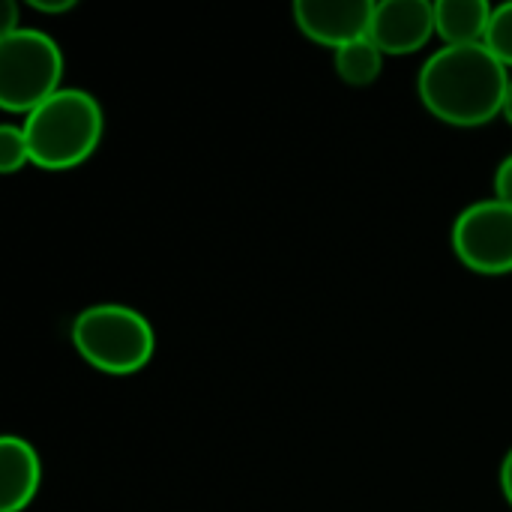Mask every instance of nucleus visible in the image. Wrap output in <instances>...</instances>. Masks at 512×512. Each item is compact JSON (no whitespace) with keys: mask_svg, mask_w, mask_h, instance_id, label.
Returning a JSON list of instances; mask_svg holds the SVG:
<instances>
[{"mask_svg":"<svg viewBox=\"0 0 512 512\" xmlns=\"http://www.w3.org/2000/svg\"><path fill=\"white\" fill-rule=\"evenodd\" d=\"M30 162V144L24 135V126L18 123H3L0 126V171L3 174H18Z\"/></svg>","mask_w":512,"mask_h":512,"instance_id":"9b49d317","label":"nucleus"},{"mask_svg":"<svg viewBox=\"0 0 512 512\" xmlns=\"http://www.w3.org/2000/svg\"><path fill=\"white\" fill-rule=\"evenodd\" d=\"M333 66H336V75L351 84V87H366L372 81H378L381 69H384V51L369 39H357V42H348L342 48L333 51Z\"/></svg>","mask_w":512,"mask_h":512,"instance_id":"9d476101","label":"nucleus"},{"mask_svg":"<svg viewBox=\"0 0 512 512\" xmlns=\"http://www.w3.org/2000/svg\"><path fill=\"white\" fill-rule=\"evenodd\" d=\"M495 198L498 201H504V204H510L512 207V153L498 165V171H495Z\"/></svg>","mask_w":512,"mask_h":512,"instance_id":"ddd939ff","label":"nucleus"},{"mask_svg":"<svg viewBox=\"0 0 512 512\" xmlns=\"http://www.w3.org/2000/svg\"><path fill=\"white\" fill-rule=\"evenodd\" d=\"M3 12H6V15H3V24H0V39L18 33V30L24 27V24L18 21V3H15V0H6V3H3Z\"/></svg>","mask_w":512,"mask_h":512,"instance_id":"2eb2a0df","label":"nucleus"},{"mask_svg":"<svg viewBox=\"0 0 512 512\" xmlns=\"http://www.w3.org/2000/svg\"><path fill=\"white\" fill-rule=\"evenodd\" d=\"M42 486V459L18 435L0 438V512H24Z\"/></svg>","mask_w":512,"mask_h":512,"instance_id":"6e6552de","label":"nucleus"},{"mask_svg":"<svg viewBox=\"0 0 512 512\" xmlns=\"http://www.w3.org/2000/svg\"><path fill=\"white\" fill-rule=\"evenodd\" d=\"M456 258L480 276L512 273V207L486 198L465 207L453 222Z\"/></svg>","mask_w":512,"mask_h":512,"instance_id":"39448f33","label":"nucleus"},{"mask_svg":"<svg viewBox=\"0 0 512 512\" xmlns=\"http://www.w3.org/2000/svg\"><path fill=\"white\" fill-rule=\"evenodd\" d=\"M63 81V51L54 36L21 27L0 39V108L6 114H30L51 99Z\"/></svg>","mask_w":512,"mask_h":512,"instance_id":"20e7f679","label":"nucleus"},{"mask_svg":"<svg viewBox=\"0 0 512 512\" xmlns=\"http://www.w3.org/2000/svg\"><path fill=\"white\" fill-rule=\"evenodd\" d=\"M495 6L486 0H435V27L444 45L486 42Z\"/></svg>","mask_w":512,"mask_h":512,"instance_id":"1a4fd4ad","label":"nucleus"},{"mask_svg":"<svg viewBox=\"0 0 512 512\" xmlns=\"http://www.w3.org/2000/svg\"><path fill=\"white\" fill-rule=\"evenodd\" d=\"M30 162L42 171H72L84 165L105 132L99 99L81 87H63L24 117Z\"/></svg>","mask_w":512,"mask_h":512,"instance_id":"f03ea898","label":"nucleus"},{"mask_svg":"<svg viewBox=\"0 0 512 512\" xmlns=\"http://www.w3.org/2000/svg\"><path fill=\"white\" fill-rule=\"evenodd\" d=\"M510 69L480 45H441L423 63L417 93L426 111L459 129H477L504 114Z\"/></svg>","mask_w":512,"mask_h":512,"instance_id":"f257e3e1","label":"nucleus"},{"mask_svg":"<svg viewBox=\"0 0 512 512\" xmlns=\"http://www.w3.org/2000/svg\"><path fill=\"white\" fill-rule=\"evenodd\" d=\"M507 69H512V0L510 3H501L495 6L492 12V24H489V33H486V42H483Z\"/></svg>","mask_w":512,"mask_h":512,"instance_id":"f8f14e48","label":"nucleus"},{"mask_svg":"<svg viewBox=\"0 0 512 512\" xmlns=\"http://www.w3.org/2000/svg\"><path fill=\"white\" fill-rule=\"evenodd\" d=\"M504 120L512 126V78H510V90H507V102H504Z\"/></svg>","mask_w":512,"mask_h":512,"instance_id":"f3484780","label":"nucleus"},{"mask_svg":"<svg viewBox=\"0 0 512 512\" xmlns=\"http://www.w3.org/2000/svg\"><path fill=\"white\" fill-rule=\"evenodd\" d=\"M435 27V3L432 0H381L372 12L369 39L384 51V57H402L423 51Z\"/></svg>","mask_w":512,"mask_h":512,"instance_id":"423d86ee","label":"nucleus"},{"mask_svg":"<svg viewBox=\"0 0 512 512\" xmlns=\"http://www.w3.org/2000/svg\"><path fill=\"white\" fill-rule=\"evenodd\" d=\"M69 339L78 357L105 375H135L156 354L153 324L132 306L96 303L75 315Z\"/></svg>","mask_w":512,"mask_h":512,"instance_id":"7ed1b4c3","label":"nucleus"},{"mask_svg":"<svg viewBox=\"0 0 512 512\" xmlns=\"http://www.w3.org/2000/svg\"><path fill=\"white\" fill-rule=\"evenodd\" d=\"M372 0H297L294 21L306 39L324 48H342L369 36L372 27Z\"/></svg>","mask_w":512,"mask_h":512,"instance_id":"0eeeda50","label":"nucleus"},{"mask_svg":"<svg viewBox=\"0 0 512 512\" xmlns=\"http://www.w3.org/2000/svg\"><path fill=\"white\" fill-rule=\"evenodd\" d=\"M501 492H504L507 504L512 507V447L510 453L504 456V462H501Z\"/></svg>","mask_w":512,"mask_h":512,"instance_id":"dca6fc26","label":"nucleus"},{"mask_svg":"<svg viewBox=\"0 0 512 512\" xmlns=\"http://www.w3.org/2000/svg\"><path fill=\"white\" fill-rule=\"evenodd\" d=\"M27 6L42 15H63V12L75 9V0H30Z\"/></svg>","mask_w":512,"mask_h":512,"instance_id":"4468645a","label":"nucleus"}]
</instances>
